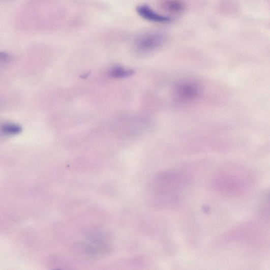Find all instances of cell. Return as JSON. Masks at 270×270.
Masks as SVG:
<instances>
[{
  "label": "cell",
  "mask_w": 270,
  "mask_h": 270,
  "mask_svg": "<svg viewBox=\"0 0 270 270\" xmlns=\"http://www.w3.org/2000/svg\"><path fill=\"white\" fill-rule=\"evenodd\" d=\"M11 59V56L9 54L0 51V66L8 64Z\"/></svg>",
  "instance_id": "ba28073f"
},
{
  "label": "cell",
  "mask_w": 270,
  "mask_h": 270,
  "mask_svg": "<svg viewBox=\"0 0 270 270\" xmlns=\"http://www.w3.org/2000/svg\"><path fill=\"white\" fill-rule=\"evenodd\" d=\"M175 174L163 173L156 177L150 188L151 198L155 203H164L166 200L178 195L179 179Z\"/></svg>",
  "instance_id": "6da1fadb"
},
{
  "label": "cell",
  "mask_w": 270,
  "mask_h": 270,
  "mask_svg": "<svg viewBox=\"0 0 270 270\" xmlns=\"http://www.w3.org/2000/svg\"><path fill=\"white\" fill-rule=\"evenodd\" d=\"M22 132V127L16 124L5 123L0 125V134L5 136H15Z\"/></svg>",
  "instance_id": "5b68a950"
},
{
  "label": "cell",
  "mask_w": 270,
  "mask_h": 270,
  "mask_svg": "<svg viewBox=\"0 0 270 270\" xmlns=\"http://www.w3.org/2000/svg\"><path fill=\"white\" fill-rule=\"evenodd\" d=\"M175 96L179 102H189L196 98L201 92V87L194 82L186 81L177 85Z\"/></svg>",
  "instance_id": "3957f363"
},
{
  "label": "cell",
  "mask_w": 270,
  "mask_h": 270,
  "mask_svg": "<svg viewBox=\"0 0 270 270\" xmlns=\"http://www.w3.org/2000/svg\"><path fill=\"white\" fill-rule=\"evenodd\" d=\"M163 9L170 13H178L184 9V5L181 0H163Z\"/></svg>",
  "instance_id": "8992f818"
},
{
  "label": "cell",
  "mask_w": 270,
  "mask_h": 270,
  "mask_svg": "<svg viewBox=\"0 0 270 270\" xmlns=\"http://www.w3.org/2000/svg\"><path fill=\"white\" fill-rule=\"evenodd\" d=\"M134 73L133 70L126 69L118 66L112 68L110 73L113 78H125L132 76Z\"/></svg>",
  "instance_id": "52a82bcc"
},
{
  "label": "cell",
  "mask_w": 270,
  "mask_h": 270,
  "mask_svg": "<svg viewBox=\"0 0 270 270\" xmlns=\"http://www.w3.org/2000/svg\"><path fill=\"white\" fill-rule=\"evenodd\" d=\"M166 37L158 32L147 33L140 35L135 42L137 49L141 52L148 53L161 47L166 42Z\"/></svg>",
  "instance_id": "7a4b0ae2"
},
{
  "label": "cell",
  "mask_w": 270,
  "mask_h": 270,
  "mask_svg": "<svg viewBox=\"0 0 270 270\" xmlns=\"http://www.w3.org/2000/svg\"><path fill=\"white\" fill-rule=\"evenodd\" d=\"M136 10L141 17L151 22L166 23L171 21V19L169 17L160 15L147 5L139 6Z\"/></svg>",
  "instance_id": "277c9868"
}]
</instances>
